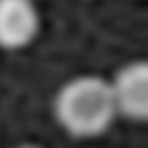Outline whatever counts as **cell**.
Here are the masks:
<instances>
[{
	"label": "cell",
	"instance_id": "1",
	"mask_svg": "<svg viewBox=\"0 0 148 148\" xmlns=\"http://www.w3.org/2000/svg\"><path fill=\"white\" fill-rule=\"evenodd\" d=\"M57 124L73 137H100L116 121L110 84L100 75H75L54 97Z\"/></svg>",
	"mask_w": 148,
	"mask_h": 148
},
{
	"label": "cell",
	"instance_id": "2",
	"mask_svg": "<svg viewBox=\"0 0 148 148\" xmlns=\"http://www.w3.org/2000/svg\"><path fill=\"white\" fill-rule=\"evenodd\" d=\"M108 84L116 113L135 124H143L148 119V62L135 59V62L124 65Z\"/></svg>",
	"mask_w": 148,
	"mask_h": 148
},
{
	"label": "cell",
	"instance_id": "3",
	"mask_svg": "<svg viewBox=\"0 0 148 148\" xmlns=\"http://www.w3.org/2000/svg\"><path fill=\"white\" fill-rule=\"evenodd\" d=\"M38 32L40 14L32 0H0V49H24Z\"/></svg>",
	"mask_w": 148,
	"mask_h": 148
},
{
	"label": "cell",
	"instance_id": "4",
	"mask_svg": "<svg viewBox=\"0 0 148 148\" xmlns=\"http://www.w3.org/2000/svg\"><path fill=\"white\" fill-rule=\"evenodd\" d=\"M19 148H40V145H32V143H24V145H19Z\"/></svg>",
	"mask_w": 148,
	"mask_h": 148
}]
</instances>
